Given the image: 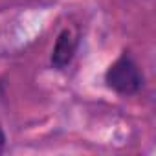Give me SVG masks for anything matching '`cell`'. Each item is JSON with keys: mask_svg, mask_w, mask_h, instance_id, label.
Returning a JSON list of instances; mask_svg holds the SVG:
<instances>
[{"mask_svg": "<svg viewBox=\"0 0 156 156\" xmlns=\"http://www.w3.org/2000/svg\"><path fill=\"white\" fill-rule=\"evenodd\" d=\"M105 81L114 92H118L121 96H132L141 88L143 77L138 70V64L129 55H121L107 70Z\"/></svg>", "mask_w": 156, "mask_h": 156, "instance_id": "1", "label": "cell"}, {"mask_svg": "<svg viewBox=\"0 0 156 156\" xmlns=\"http://www.w3.org/2000/svg\"><path fill=\"white\" fill-rule=\"evenodd\" d=\"M75 50H77V35H75V31L70 30V28L62 30L59 33V37L55 41V46H53V51H51V64L57 70L66 68L72 62Z\"/></svg>", "mask_w": 156, "mask_h": 156, "instance_id": "2", "label": "cell"}, {"mask_svg": "<svg viewBox=\"0 0 156 156\" xmlns=\"http://www.w3.org/2000/svg\"><path fill=\"white\" fill-rule=\"evenodd\" d=\"M4 141H6V138H4V134H2V130H0V152L4 151Z\"/></svg>", "mask_w": 156, "mask_h": 156, "instance_id": "3", "label": "cell"}]
</instances>
